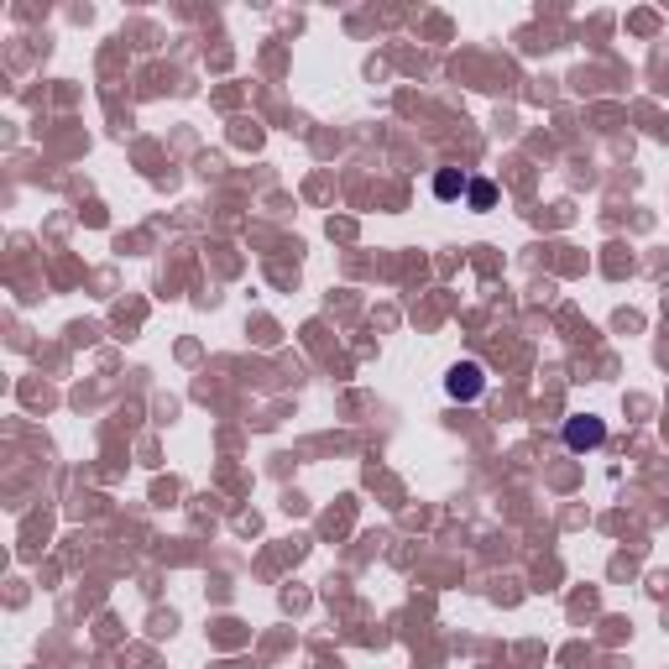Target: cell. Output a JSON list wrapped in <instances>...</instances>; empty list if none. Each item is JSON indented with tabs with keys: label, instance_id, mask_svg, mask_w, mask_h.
Here are the masks:
<instances>
[{
	"label": "cell",
	"instance_id": "1",
	"mask_svg": "<svg viewBox=\"0 0 669 669\" xmlns=\"http://www.w3.org/2000/svg\"><path fill=\"white\" fill-rule=\"evenodd\" d=\"M445 387H450V398L471 403V398H481V387H487V377H481V366H476V361H460V366H450Z\"/></svg>",
	"mask_w": 669,
	"mask_h": 669
},
{
	"label": "cell",
	"instance_id": "2",
	"mask_svg": "<svg viewBox=\"0 0 669 669\" xmlns=\"http://www.w3.org/2000/svg\"><path fill=\"white\" fill-rule=\"evenodd\" d=\"M602 440H607V424L602 419H570L565 424V445L570 450H596Z\"/></svg>",
	"mask_w": 669,
	"mask_h": 669
},
{
	"label": "cell",
	"instance_id": "3",
	"mask_svg": "<svg viewBox=\"0 0 669 669\" xmlns=\"http://www.w3.org/2000/svg\"><path fill=\"white\" fill-rule=\"evenodd\" d=\"M492 204H497V189H492L487 178H476L471 183V210H492Z\"/></svg>",
	"mask_w": 669,
	"mask_h": 669
},
{
	"label": "cell",
	"instance_id": "4",
	"mask_svg": "<svg viewBox=\"0 0 669 669\" xmlns=\"http://www.w3.org/2000/svg\"><path fill=\"white\" fill-rule=\"evenodd\" d=\"M460 189H466V178H460V173H440V178H434V194H440V199H455Z\"/></svg>",
	"mask_w": 669,
	"mask_h": 669
}]
</instances>
